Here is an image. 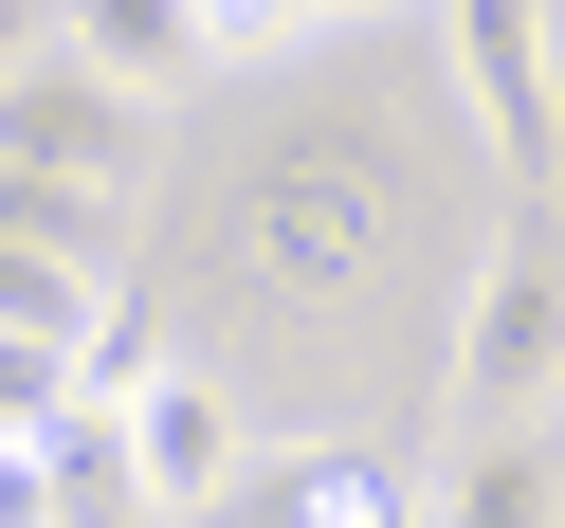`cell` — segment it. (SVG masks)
Returning a JSON list of instances; mask_svg holds the SVG:
<instances>
[{"mask_svg":"<svg viewBox=\"0 0 565 528\" xmlns=\"http://www.w3.org/2000/svg\"><path fill=\"white\" fill-rule=\"evenodd\" d=\"M110 292H128V273L55 256V237H0V328H19V346H92V328H110Z\"/></svg>","mask_w":565,"mask_h":528,"instance_id":"obj_9","label":"cell"},{"mask_svg":"<svg viewBox=\"0 0 565 528\" xmlns=\"http://www.w3.org/2000/svg\"><path fill=\"white\" fill-rule=\"evenodd\" d=\"M456 419H565V201H511L456 310Z\"/></svg>","mask_w":565,"mask_h":528,"instance_id":"obj_1","label":"cell"},{"mask_svg":"<svg viewBox=\"0 0 565 528\" xmlns=\"http://www.w3.org/2000/svg\"><path fill=\"white\" fill-rule=\"evenodd\" d=\"M0 237H55V256L128 273V183H55V164H0Z\"/></svg>","mask_w":565,"mask_h":528,"instance_id":"obj_10","label":"cell"},{"mask_svg":"<svg viewBox=\"0 0 565 528\" xmlns=\"http://www.w3.org/2000/svg\"><path fill=\"white\" fill-rule=\"evenodd\" d=\"M0 164H55V183H147V91H110L92 55H19V74H0Z\"/></svg>","mask_w":565,"mask_h":528,"instance_id":"obj_4","label":"cell"},{"mask_svg":"<svg viewBox=\"0 0 565 528\" xmlns=\"http://www.w3.org/2000/svg\"><path fill=\"white\" fill-rule=\"evenodd\" d=\"M438 528H565V419H475L438 474Z\"/></svg>","mask_w":565,"mask_h":528,"instance_id":"obj_8","label":"cell"},{"mask_svg":"<svg viewBox=\"0 0 565 528\" xmlns=\"http://www.w3.org/2000/svg\"><path fill=\"white\" fill-rule=\"evenodd\" d=\"M55 401H74V346H19V328H0V438H38Z\"/></svg>","mask_w":565,"mask_h":528,"instance_id":"obj_11","label":"cell"},{"mask_svg":"<svg viewBox=\"0 0 565 528\" xmlns=\"http://www.w3.org/2000/svg\"><path fill=\"white\" fill-rule=\"evenodd\" d=\"M128 455H147V492H164V510H220V492L256 474V438H237V401H220V382L183 365V346H164V365L128 382Z\"/></svg>","mask_w":565,"mask_h":528,"instance_id":"obj_5","label":"cell"},{"mask_svg":"<svg viewBox=\"0 0 565 528\" xmlns=\"http://www.w3.org/2000/svg\"><path fill=\"white\" fill-rule=\"evenodd\" d=\"M438 37H456V110H475L492 164L547 201L565 183V19L547 0H438Z\"/></svg>","mask_w":565,"mask_h":528,"instance_id":"obj_2","label":"cell"},{"mask_svg":"<svg viewBox=\"0 0 565 528\" xmlns=\"http://www.w3.org/2000/svg\"><path fill=\"white\" fill-rule=\"evenodd\" d=\"M55 55H92V74L110 91H201L220 74V19H201V0H55Z\"/></svg>","mask_w":565,"mask_h":528,"instance_id":"obj_7","label":"cell"},{"mask_svg":"<svg viewBox=\"0 0 565 528\" xmlns=\"http://www.w3.org/2000/svg\"><path fill=\"white\" fill-rule=\"evenodd\" d=\"M365 256H383V164L365 147H292L256 183V273L274 292H365Z\"/></svg>","mask_w":565,"mask_h":528,"instance_id":"obj_3","label":"cell"},{"mask_svg":"<svg viewBox=\"0 0 565 528\" xmlns=\"http://www.w3.org/2000/svg\"><path fill=\"white\" fill-rule=\"evenodd\" d=\"M201 528H402V455H365V438H292V455H256Z\"/></svg>","mask_w":565,"mask_h":528,"instance_id":"obj_6","label":"cell"}]
</instances>
